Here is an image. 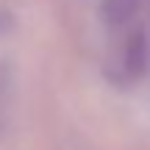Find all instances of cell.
<instances>
[{"mask_svg": "<svg viewBox=\"0 0 150 150\" xmlns=\"http://www.w3.org/2000/svg\"><path fill=\"white\" fill-rule=\"evenodd\" d=\"M122 67L131 78L145 72V67H147V42H145V31L142 28L128 33V42H125V50H122Z\"/></svg>", "mask_w": 150, "mask_h": 150, "instance_id": "cell-1", "label": "cell"}, {"mask_svg": "<svg viewBox=\"0 0 150 150\" xmlns=\"http://www.w3.org/2000/svg\"><path fill=\"white\" fill-rule=\"evenodd\" d=\"M139 3L142 0H100V8L111 25H122V22L134 20V14L139 11Z\"/></svg>", "mask_w": 150, "mask_h": 150, "instance_id": "cell-2", "label": "cell"}]
</instances>
